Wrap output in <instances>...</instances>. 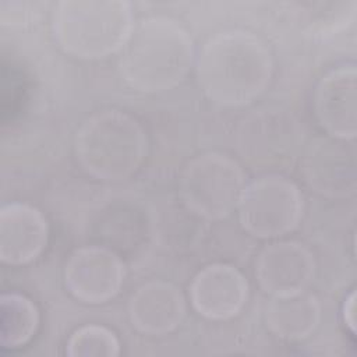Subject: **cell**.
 I'll return each instance as SVG.
<instances>
[{"mask_svg":"<svg viewBox=\"0 0 357 357\" xmlns=\"http://www.w3.org/2000/svg\"><path fill=\"white\" fill-rule=\"evenodd\" d=\"M197 77L204 93L222 106H243L269 85L273 71L266 45L244 29H226L209 36L197 59Z\"/></svg>","mask_w":357,"mask_h":357,"instance_id":"obj_1","label":"cell"},{"mask_svg":"<svg viewBox=\"0 0 357 357\" xmlns=\"http://www.w3.org/2000/svg\"><path fill=\"white\" fill-rule=\"evenodd\" d=\"M192 63L191 36L181 24L165 15L135 22L119 59L123 79L146 93L174 88L185 78Z\"/></svg>","mask_w":357,"mask_h":357,"instance_id":"obj_2","label":"cell"},{"mask_svg":"<svg viewBox=\"0 0 357 357\" xmlns=\"http://www.w3.org/2000/svg\"><path fill=\"white\" fill-rule=\"evenodd\" d=\"M134 24L131 4L121 0H63L52 13L57 45L67 54L84 60L120 52Z\"/></svg>","mask_w":357,"mask_h":357,"instance_id":"obj_3","label":"cell"},{"mask_svg":"<svg viewBox=\"0 0 357 357\" xmlns=\"http://www.w3.org/2000/svg\"><path fill=\"white\" fill-rule=\"evenodd\" d=\"M146 135L139 123L120 110H102L86 117L75 134L81 167L106 181L131 177L146 155Z\"/></svg>","mask_w":357,"mask_h":357,"instance_id":"obj_4","label":"cell"},{"mask_svg":"<svg viewBox=\"0 0 357 357\" xmlns=\"http://www.w3.org/2000/svg\"><path fill=\"white\" fill-rule=\"evenodd\" d=\"M245 187L244 172L227 155L202 153L187 163L178 181L184 205L195 215L218 220L237 208Z\"/></svg>","mask_w":357,"mask_h":357,"instance_id":"obj_5","label":"cell"},{"mask_svg":"<svg viewBox=\"0 0 357 357\" xmlns=\"http://www.w3.org/2000/svg\"><path fill=\"white\" fill-rule=\"evenodd\" d=\"M238 219L244 230L261 238L291 231L303 215V197L297 185L269 174L247 184L240 195Z\"/></svg>","mask_w":357,"mask_h":357,"instance_id":"obj_6","label":"cell"},{"mask_svg":"<svg viewBox=\"0 0 357 357\" xmlns=\"http://www.w3.org/2000/svg\"><path fill=\"white\" fill-rule=\"evenodd\" d=\"M300 137L294 117L282 109H259L244 117L237 128L240 155L254 166L282 165L293 155Z\"/></svg>","mask_w":357,"mask_h":357,"instance_id":"obj_7","label":"cell"},{"mask_svg":"<svg viewBox=\"0 0 357 357\" xmlns=\"http://www.w3.org/2000/svg\"><path fill=\"white\" fill-rule=\"evenodd\" d=\"M124 280V264L110 250L82 247L75 250L64 266L67 290L86 304H102L113 298Z\"/></svg>","mask_w":357,"mask_h":357,"instance_id":"obj_8","label":"cell"},{"mask_svg":"<svg viewBox=\"0 0 357 357\" xmlns=\"http://www.w3.org/2000/svg\"><path fill=\"white\" fill-rule=\"evenodd\" d=\"M346 139H314L303 158V174L314 191L329 198H347L356 192L354 148Z\"/></svg>","mask_w":357,"mask_h":357,"instance_id":"obj_9","label":"cell"},{"mask_svg":"<svg viewBox=\"0 0 357 357\" xmlns=\"http://www.w3.org/2000/svg\"><path fill=\"white\" fill-rule=\"evenodd\" d=\"M357 71L344 64L328 71L314 91V110L329 137L351 141L357 134Z\"/></svg>","mask_w":357,"mask_h":357,"instance_id":"obj_10","label":"cell"},{"mask_svg":"<svg viewBox=\"0 0 357 357\" xmlns=\"http://www.w3.org/2000/svg\"><path fill=\"white\" fill-rule=\"evenodd\" d=\"M314 275L312 254L296 241L273 243L265 247L255 261L257 280L261 289L272 297L305 291Z\"/></svg>","mask_w":357,"mask_h":357,"instance_id":"obj_11","label":"cell"},{"mask_svg":"<svg viewBox=\"0 0 357 357\" xmlns=\"http://www.w3.org/2000/svg\"><path fill=\"white\" fill-rule=\"evenodd\" d=\"M248 298L245 278L231 265L213 264L201 269L190 284L194 310L212 321H225L240 314Z\"/></svg>","mask_w":357,"mask_h":357,"instance_id":"obj_12","label":"cell"},{"mask_svg":"<svg viewBox=\"0 0 357 357\" xmlns=\"http://www.w3.org/2000/svg\"><path fill=\"white\" fill-rule=\"evenodd\" d=\"M49 227L36 208L11 202L0 209V259L13 266L35 261L46 248Z\"/></svg>","mask_w":357,"mask_h":357,"instance_id":"obj_13","label":"cell"},{"mask_svg":"<svg viewBox=\"0 0 357 357\" xmlns=\"http://www.w3.org/2000/svg\"><path fill=\"white\" fill-rule=\"evenodd\" d=\"M132 325L142 333L163 336L173 332L185 317V300L180 289L163 280H152L137 289L128 304Z\"/></svg>","mask_w":357,"mask_h":357,"instance_id":"obj_14","label":"cell"},{"mask_svg":"<svg viewBox=\"0 0 357 357\" xmlns=\"http://www.w3.org/2000/svg\"><path fill=\"white\" fill-rule=\"evenodd\" d=\"M266 325L279 337L300 340L310 336L321 319L318 300L305 293L272 297L266 307Z\"/></svg>","mask_w":357,"mask_h":357,"instance_id":"obj_15","label":"cell"},{"mask_svg":"<svg viewBox=\"0 0 357 357\" xmlns=\"http://www.w3.org/2000/svg\"><path fill=\"white\" fill-rule=\"evenodd\" d=\"M39 311L25 296L3 293L0 297V344L4 349L25 346L36 333Z\"/></svg>","mask_w":357,"mask_h":357,"instance_id":"obj_16","label":"cell"},{"mask_svg":"<svg viewBox=\"0 0 357 357\" xmlns=\"http://www.w3.org/2000/svg\"><path fill=\"white\" fill-rule=\"evenodd\" d=\"M66 353L71 357H113L120 354V343L114 332L100 325H84L73 332Z\"/></svg>","mask_w":357,"mask_h":357,"instance_id":"obj_17","label":"cell"},{"mask_svg":"<svg viewBox=\"0 0 357 357\" xmlns=\"http://www.w3.org/2000/svg\"><path fill=\"white\" fill-rule=\"evenodd\" d=\"M356 294L354 291L350 293V296L346 298L344 303V308H343V317H344V322L349 326V329L354 333L356 331Z\"/></svg>","mask_w":357,"mask_h":357,"instance_id":"obj_18","label":"cell"}]
</instances>
